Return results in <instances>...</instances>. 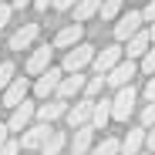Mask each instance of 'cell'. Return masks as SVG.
<instances>
[{"label": "cell", "instance_id": "cell-36", "mask_svg": "<svg viewBox=\"0 0 155 155\" xmlns=\"http://www.w3.org/2000/svg\"><path fill=\"white\" fill-rule=\"evenodd\" d=\"M10 4H14L17 10H24V7H27V4H34V0H10Z\"/></svg>", "mask_w": 155, "mask_h": 155}, {"label": "cell", "instance_id": "cell-38", "mask_svg": "<svg viewBox=\"0 0 155 155\" xmlns=\"http://www.w3.org/2000/svg\"><path fill=\"white\" fill-rule=\"evenodd\" d=\"M24 155H34V152H24Z\"/></svg>", "mask_w": 155, "mask_h": 155}, {"label": "cell", "instance_id": "cell-4", "mask_svg": "<svg viewBox=\"0 0 155 155\" xmlns=\"http://www.w3.org/2000/svg\"><path fill=\"white\" fill-rule=\"evenodd\" d=\"M142 24H145L142 10H128V14H121L118 24H115V41H128V37H135V34L142 31Z\"/></svg>", "mask_w": 155, "mask_h": 155}, {"label": "cell", "instance_id": "cell-5", "mask_svg": "<svg viewBox=\"0 0 155 155\" xmlns=\"http://www.w3.org/2000/svg\"><path fill=\"white\" fill-rule=\"evenodd\" d=\"M91 115H94V98H84V101H74V105H68L64 121H68L71 128H81V125H91Z\"/></svg>", "mask_w": 155, "mask_h": 155}, {"label": "cell", "instance_id": "cell-18", "mask_svg": "<svg viewBox=\"0 0 155 155\" xmlns=\"http://www.w3.org/2000/svg\"><path fill=\"white\" fill-rule=\"evenodd\" d=\"M145 138H148V132H142V128H132V132L121 138V155H138L142 145H145Z\"/></svg>", "mask_w": 155, "mask_h": 155}, {"label": "cell", "instance_id": "cell-39", "mask_svg": "<svg viewBox=\"0 0 155 155\" xmlns=\"http://www.w3.org/2000/svg\"><path fill=\"white\" fill-rule=\"evenodd\" d=\"M0 4H7V0H0Z\"/></svg>", "mask_w": 155, "mask_h": 155}, {"label": "cell", "instance_id": "cell-13", "mask_svg": "<svg viewBox=\"0 0 155 155\" xmlns=\"http://www.w3.org/2000/svg\"><path fill=\"white\" fill-rule=\"evenodd\" d=\"M81 34H84V27L81 24H68V27H61L58 31V37H54V47H61V51H71L74 44H81Z\"/></svg>", "mask_w": 155, "mask_h": 155}, {"label": "cell", "instance_id": "cell-26", "mask_svg": "<svg viewBox=\"0 0 155 155\" xmlns=\"http://www.w3.org/2000/svg\"><path fill=\"white\" fill-rule=\"evenodd\" d=\"M20 148H24V142H20V138H7V145L0 148V155H20Z\"/></svg>", "mask_w": 155, "mask_h": 155}, {"label": "cell", "instance_id": "cell-40", "mask_svg": "<svg viewBox=\"0 0 155 155\" xmlns=\"http://www.w3.org/2000/svg\"><path fill=\"white\" fill-rule=\"evenodd\" d=\"M138 155H142V152H138Z\"/></svg>", "mask_w": 155, "mask_h": 155}, {"label": "cell", "instance_id": "cell-19", "mask_svg": "<svg viewBox=\"0 0 155 155\" xmlns=\"http://www.w3.org/2000/svg\"><path fill=\"white\" fill-rule=\"evenodd\" d=\"M98 10H101V0H78V7H74V20L84 24V20H91Z\"/></svg>", "mask_w": 155, "mask_h": 155}, {"label": "cell", "instance_id": "cell-15", "mask_svg": "<svg viewBox=\"0 0 155 155\" xmlns=\"http://www.w3.org/2000/svg\"><path fill=\"white\" fill-rule=\"evenodd\" d=\"M51 54H54V47H51V44L37 47L34 54L27 58V74H44V71L51 68Z\"/></svg>", "mask_w": 155, "mask_h": 155}, {"label": "cell", "instance_id": "cell-30", "mask_svg": "<svg viewBox=\"0 0 155 155\" xmlns=\"http://www.w3.org/2000/svg\"><path fill=\"white\" fill-rule=\"evenodd\" d=\"M142 17H145V24H155V0H152V4L142 10Z\"/></svg>", "mask_w": 155, "mask_h": 155}, {"label": "cell", "instance_id": "cell-6", "mask_svg": "<svg viewBox=\"0 0 155 155\" xmlns=\"http://www.w3.org/2000/svg\"><path fill=\"white\" fill-rule=\"evenodd\" d=\"M125 61V51L118 47V44H108V47H101L98 54H94V74H108L115 64H121Z\"/></svg>", "mask_w": 155, "mask_h": 155}, {"label": "cell", "instance_id": "cell-3", "mask_svg": "<svg viewBox=\"0 0 155 155\" xmlns=\"http://www.w3.org/2000/svg\"><path fill=\"white\" fill-rule=\"evenodd\" d=\"M51 132H54V128H51V121H37V125H31V128H24V135H20L24 152H37V148H44V142H47Z\"/></svg>", "mask_w": 155, "mask_h": 155}, {"label": "cell", "instance_id": "cell-2", "mask_svg": "<svg viewBox=\"0 0 155 155\" xmlns=\"http://www.w3.org/2000/svg\"><path fill=\"white\" fill-rule=\"evenodd\" d=\"M135 98H138V91H135L132 84L118 88V94H115V101H111V115H115V121H128V115L135 111Z\"/></svg>", "mask_w": 155, "mask_h": 155}, {"label": "cell", "instance_id": "cell-1", "mask_svg": "<svg viewBox=\"0 0 155 155\" xmlns=\"http://www.w3.org/2000/svg\"><path fill=\"white\" fill-rule=\"evenodd\" d=\"M94 54H98V47H91V44H74L68 54H64V71L71 74V71H84L88 64H94Z\"/></svg>", "mask_w": 155, "mask_h": 155}, {"label": "cell", "instance_id": "cell-33", "mask_svg": "<svg viewBox=\"0 0 155 155\" xmlns=\"http://www.w3.org/2000/svg\"><path fill=\"white\" fill-rule=\"evenodd\" d=\"M7 138H10V125H0V148L7 145Z\"/></svg>", "mask_w": 155, "mask_h": 155}, {"label": "cell", "instance_id": "cell-7", "mask_svg": "<svg viewBox=\"0 0 155 155\" xmlns=\"http://www.w3.org/2000/svg\"><path fill=\"white\" fill-rule=\"evenodd\" d=\"M94 132H98L94 125L74 128V135H71V155H91V148H94Z\"/></svg>", "mask_w": 155, "mask_h": 155}, {"label": "cell", "instance_id": "cell-21", "mask_svg": "<svg viewBox=\"0 0 155 155\" xmlns=\"http://www.w3.org/2000/svg\"><path fill=\"white\" fill-rule=\"evenodd\" d=\"M108 118H115V115H111V101H105V98H101V101H94L91 125H94V128H105V121H108Z\"/></svg>", "mask_w": 155, "mask_h": 155}, {"label": "cell", "instance_id": "cell-25", "mask_svg": "<svg viewBox=\"0 0 155 155\" xmlns=\"http://www.w3.org/2000/svg\"><path fill=\"white\" fill-rule=\"evenodd\" d=\"M14 78H17V74H14V64H10V61H0V91H4Z\"/></svg>", "mask_w": 155, "mask_h": 155}, {"label": "cell", "instance_id": "cell-16", "mask_svg": "<svg viewBox=\"0 0 155 155\" xmlns=\"http://www.w3.org/2000/svg\"><path fill=\"white\" fill-rule=\"evenodd\" d=\"M152 44H155V41H152V31H138L135 37H128V51H125V54L132 58V61H135V58H145Z\"/></svg>", "mask_w": 155, "mask_h": 155}, {"label": "cell", "instance_id": "cell-31", "mask_svg": "<svg viewBox=\"0 0 155 155\" xmlns=\"http://www.w3.org/2000/svg\"><path fill=\"white\" fill-rule=\"evenodd\" d=\"M78 7V0H54V10H71Z\"/></svg>", "mask_w": 155, "mask_h": 155}, {"label": "cell", "instance_id": "cell-37", "mask_svg": "<svg viewBox=\"0 0 155 155\" xmlns=\"http://www.w3.org/2000/svg\"><path fill=\"white\" fill-rule=\"evenodd\" d=\"M148 31H152V41H155V24H152V27H148Z\"/></svg>", "mask_w": 155, "mask_h": 155}, {"label": "cell", "instance_id": "cell-14", "mask_svg": "<svg viewBox=\"0 0 155 155\" xmlns=\"http://www.w3.org/2000/svg\"><path fill=\"white\" fill-rule=\"evenodd\" d=\"M84 84H88V78L81 74V71H71L64 81H61V88H58V98H64V101H71L78 91H84Z\"/></svg>", "mask_w": 155, "mask_h": 155}, {"label": "cell", "instance_id": "cell-23", "mask_svg": "<svg viewBox=\"0 0 155 155\" xmlns=\"http://www.w3.org/2000/svg\"><path fill=\"white\" fill-rule=\"evenodd\" d=\"M101 20H115L118 14H121V0H101Z\"/></svg>", "mask_w": 155, "mask_h": 155}, {"label": "cell", "instance_id": "cell-29", "mask_svg": "<svg viewBox=\"0 0 155 155\" xmlns=\"http://www.w3.org/2000/svg\"><path fill=\"white\" fill-rule=\"evenodd\" d=\"M142 71L145 74H155V47H148V54L142 58Z\"/></svg>", "mask_w": 155, "mask_h": 155}, {"label": "cell", "instance_id": "cell-8", "mask_svg": "<svg viewBox=\"0 0 155 155\" xmlns=\"http://www.w3.org/2000/svg\"><path fill=\"white\" fill-rule=\"evenodd\" d=\"M61 81H64V74H61L58 68H47L44 74H37V84H34V94H37V98H47V94H58Z\"/></svg>", "mask_w": 155, "mask_h": 155}, {"label": "cell", "instance_id": "cell-11", "mask_svg": "<svg viewBox=\"0 0 155 155\" xmlns=\"http://www.w3.org/2000/svg\"><path fill=\"white\" fill-rule=\"evenodd\" d=\"M27 91H31V84H27V78H14V81L4 88V105L7 108H17L24 98H27Z\"/></svg>", "mask_w": 155, "mask_h": 155}, {"label": "cell", "instance_id": "cell-27", "mask_svg": "<svg viewBox=\"0 0 155 155\" xmlns=\"http://www.w3.org/2000/svg\"><path fill=\"white\" fill-rule=\"evenodd\" d=\"M14 10H17L14 4H0V31H4L7 24H10V17H14Z\"/></svg>", "mask_w": 155, "mask_h": 155}, {"label": "cell", "instance_id": "cell-9", "mask_svg": "<svg viewBox=\"0 0 155 155\" xmlns=\"http://www.w3.org/2000/svg\"><path fill=\"white\" fill-rule=\"evenodd\" d=\"M34 118H37V105H31V101L24 98L20 105L14 108V115H10V121H7V125H10V132H24V128H31V121H34Z\"/></svg>", "mask_w": 155, "mask_h": 155}, {"label": "cell", "instance_id": "cell-32", "mask_svg": "<svg viewBox=\"0 0 155 155\" xmlns=\"http://www.w3.org/2000/svg\"><path fill=\"white\" fill-rule=\"evenodd\" d=\"M145 98H148V101H155V74L148 78V84H145Z\"/></svg>", "mask_w": 155, "mask_h": 155}, {"label": "cell", "instance_id": "cell-24", "mask_svg": "<svg viewBox=\"0 0 155 155\" xmlns=\"http://www.w3.org/2000/svg\"><path fill=\"white\" fill-rule=\"evenodd\" d=\"M108 84V74H94V78H88V84H84V94L88 98H94V94H101V88Z\"/></svg>", "mask_w": 155, "mask_h": 155}, {"label": "cell", "instance_id": "cell-10", "mask_svg": "<svg viewBox=\"0 0 155 155\" xmlns=\"http://www.w3.org/2000/svg\"><path fill=\"white\" fill-rule=\"evenodd\" d=\"M135 61L128 58V61H121V64H115L111 71H108V84L111 88H125V84H132V78H135Z\"/></svg>", "mask_w": 155, "mask_h": 155}, {"label": "cell", "instance_id": "cell-17", "mask_svg": "<svg viewBox=\"0 0 155 155\" xmlns=\"http://www.w3.org/2000/svg\"><path fill=\"white\" fill-rule=\"evenodd\" d=\"M68 115V101L64 98H54L47 101V105H37V121H58Z\"/></svg>", "mask_w": 155, "mask_h": 155}, {"label": "cell", "instance_id": "cell-28", "mask_svg": "<svg viewBox=\"0 0 155 155\" xmlns=\"http://www.w3.org/2000/svg\"><path fill=\"white\" fill-rule=\"evenodd\" d=\"M142 125H145V128L155 125V101H148V105H145V111H142Z\"/></svg>", "mask_w": 155, "mask_h": 155}, {"label": "cell", "instance_id": "cell-22", "mask_svg": "<svg viewBox=\"0 0 155 155\" xmlns=\"http://www.w3.org/2000/svg\"><path fill=\"white\" fill-rule=\"evenodd\" d=\"M91 155H121V142L118 138H101V142H94Z\"/></svg>", "mask_w": 155, "mask_h": 155}, {"label": "cell", "instance_id": "cell-20", "mask_svg": "<svg viewBox=\"0 0 155 155\" xmlns=\"http://www.w3.org/2000/svg\"><path fill=\"white\" fill-rule=\"evenodd\" d=\"M64 145H68V135L64 132H51L47 142H44V148H41V155H61Z\"/></svg>", "mask_w": 155, "mask_h": 155}, {"label": "cell", "instance_id": "cell-35", "mask_svg": "<svg viewBox=\"0 0 155 155\" xmlns=\"http://www.w3.org/2000/svg\"><path fill=\"white\" fill-rule=\"evenodd\" d=\"M34 7L37 10H47V7H54V0H34Z\"/></svg>", "mask_w": 155, "mask_h": 155}, {"label": "cell", "instance_id": "cell-12", "mask_svg": "<svg viewBox=\"0 0 155 155\" xmlns=\"http://www.w3.org/2000/svg\"><path fill=\"white\" fill-rule=\"evenodd\" d=\"M37 34H41L37 24H24L20 31H14V34H10V51H27V47L37 41Z\"/></svg>", "mask_w": 155, "mask_h": 155}, {"label": "cell", "instance_id": "cell-34", "mask_svg": "<svg viewBox=\"0 0 155 155\" xmlns=\"http://www.w3.org/2000/svg\"><path fill=\"white\" fill-rule=\"evenodd\" d=\"M145 145H148V152H155V125L148 128V138H145Z\"/></svg>", "mask_w": 155, "mask_h": 155}]
</instances>
